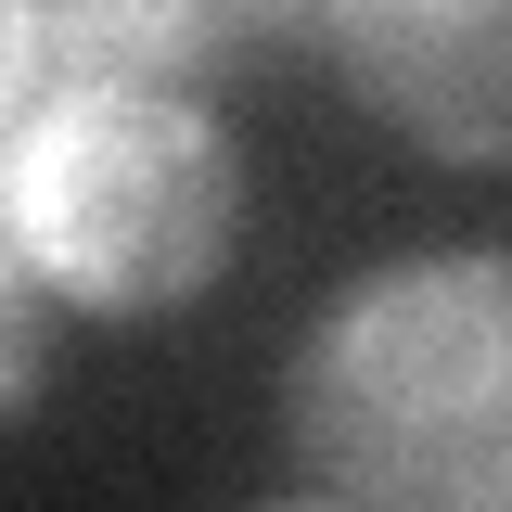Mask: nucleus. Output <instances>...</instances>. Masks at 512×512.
I'll list each match as a JSON object with an SVG mask.
<instances>
[{"label":"nucleus","mask_w":512,"mask_h":512,"mask_svg":"<svg viewBox=\"0 0 512 512\" xmlns=\"http://www.w3.org/2000/svg\"><path fill=\"white\" fill-rule=\"evenodd\" d=\"M39 397V282H26V256L0 231V423Z\"/></svg>","instance_id":"5"},{"label":"nucleus","mask_w":512,"mask_h":512,"mask_svg":"<svg viewBox=\"0 0 512 512\" xmlns=\"http://www.w3.org/2000/svg\"><path fill=\"white\" fill-rule=\"evenodd\" d=\"M320 39L346 52L359 103L448 167L512 154V0H333Z\"/></svg>","instance_id":"3"},{"label":"nucleus","mask_w":512,"mask_h":512,"mask_svg":"<svg viewBox=\"0 0 512 512\" xmlns=\"http://www.w3.org/2000/svg\"><path fill=\"white\" fill-rule=\"evenodd\" d=\"M39 90H192L218 64L205 0H26Z\"/></svg>","instance_id":"4"},{"label":"nucleus","mask_w":512,"mask_h":512,"mask_svg":"<svg viewBox=\"0 0 512 512\" xmlns=\"http://www.w3.org/2000/svg\"><path fill=\"white\" fill-rule=\"evenodd\" d=\"M295 474L372 512H500L512 500V269L397 256L308 320L282 372Z\"/></svg>","instance_id":"1"},{"label":"nucleus","mask_w":512,"mask_h":512,"mask_svg":"<svg viewBox=\"0 0 512 512\" xmlns=\"http://www.w3.org/2000/svg\"><path fill=\"white\" fill-rule=\"evenodd\" d=\"M26 103H39V39H26V0H0V141Z\"/></svg>","instance_id":"6"},{"label":"nucleus","mask_w":512,"mask_h":512,"mask_svg":"<svg viewBox=\"0 0 512 512\" xmlns=\"http://www.w3.org/2000/svg\"><path fill=\"white\" fill-rule=\"evenodd\" d=\"M0 231L52 308L167 320L244 231V154L192 90H39L0 141Z\"/></svg>","instance_id":"2"}]
</instances>
